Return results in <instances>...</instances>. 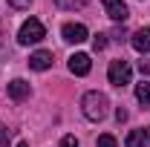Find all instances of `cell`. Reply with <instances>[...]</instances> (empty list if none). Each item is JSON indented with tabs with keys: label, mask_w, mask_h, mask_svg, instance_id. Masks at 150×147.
Here are the masks:
<instances>
[{
	"label": "cell",
	"mask_w": 150,
	"mask_h": 147,
	"mask_svg": "<svg viewBox=\"0 0 150 147\" xmlns=\"http://www.w3.org/2000/svg\"><path fill=\"white\" fill-rule=\"evenodd\" d=\"M81 107H84V115L90 118V121H101L104 115H107V107H110V101H107V95L104 92H87L84 95V101H81Z\"/></svg>",
	"instance_id": "obj_1"
},
{
	"label": "cell",
	"mask_w": 150,
	"mask_h": 147,
	"mask_svg": "<svg viewBox=\"0 0 150 147\" xmlns=\"http://www.w3.org/2000/svg\"><path fill=\"white\" fill-rule=\"evenodd\" d=\"M46 37V29H43V23L38 18H29L23 26H20V32H18V40L23 43V46H29V43H40Z\"/></svg>",
	"instance_id": "obj_2"
},
{
	"label": "cell",
	"mask_w": 150,
	"mask_h": 147,
	"mask_svg": "<svg viewBox=\"0 0 150 147\" xmlns=\"http://www.w3.org/2000/svg\"><path fill=\"white\" fill-rule=\"evenodd\" d=\"M107 78H110V84L112 87H127L130 84V78H133V69H130V64L127 61H112L110 64V69H107Z\"/></svg>",
	"instance_id": "obj_3"
},
{
	"label": "cell",
	"mask_w": 150,
	"mask_h": 147,
	"mask_svg": "<svg viewBox=\"0 0 150 147\" xmlns=\"http://www.w3.org/2000/svg\"><path fill=\"white\" fill-rule=\"evenodd\" d=\"M61 35H64L67 43H84V40L90 37V32H87L84 23H67V26L61 29Z\"/></svg>",
	"instance_id": "obj_4"
},
{
	"label": "cell",
	"mask_w": 150,
	"mask_h": 147,
	"mask_svg": "<svg viewBox=\"0 0 150 147\" xmlns=\"http://www.w3.org/2000/svg\"><path fill=\"white\" fill-rule=\"evenodd\" d=\"M90 69H93V61H90L87 52H75V55L69 58V72H75V75H90Z\"/></svg>",
	"instance_id": "obj_5"
},
{
	"label": "cell",
	"mask_w": 150,
	"mask_h": 147,
	"mask_svg": "<svg viewBox=\"0 0 150 147\" xmlns=\"http://www.w3.org/2000/svg\"><path fill=\"white\" fill-rule=\"evenodd\" d=\"M101 3H104V9H107V15H110L112 20H118V23L127 20L130 12H127V3H124V0H101Z\"/></svg>",
	"instance_id": "obj_6"
},
{
	"label": "cell",
	"mask_w": 150,
	"mask_h": 147,
	"mask_svg": "<svg viewBox=\"0 0 150 147\" xmlns=\"http://www.w3.org/2000/svg\"><path fill=\"white\" fill-rule=\"evenodd\" d=\"M52 66V52H46V49H38L29 55V69H38V72H43V69H49Z\"/></svg>",
	"instance_id": "obj_7"
},
{
	"label": "cell",
	"mask_w": 150,
	"mask_h": 147,
	"mask_svg": "<svg viewBox=\"0 0 150 147\" xmlns=\"http://www.w3.org/2000/svg\"><path fill=\"white\" fill-rule=\"evenodd\" d=\"M130 43H133V49H136V52L147 55V52H150V29H139V32H133Z\"/></svg>",
	"instance_id": "obj_8"
},
{
	"label": "cell",
	"mask_w": 150,
	"mask_h": 147,
	"mask_svg": "<svg viewBox=\"0 0 150 147\" xmlns=\"http://www.w3.org/2000/svg\"><path fill=\"white\" fill-rule=\"evenodd\" d=\"M9 95H12L15 101H23V98H29V84H26L23 78H15V81L9 84Z\"/></svg>",
	"instance_id": "obj_9"
},
{
	"label": "cell",
	"mask_w": 150,
	"mask_h": 147,
	"mask_svg": "<svg viewBox=\"0 0 150 147\" xmlns=\"http://www.w3.org/2000/svg\"><path fill=\"white\" fill-rule=\"evenodd\" d=\"M124 144H127V147H144V144H147V136H144V130H130Z\"/></svg>",
	"instance_id": "obj_10"
},
{
	"label": "cell",
	"mask_w": 150,
	"mask_h": 147,
	"mask_svg": "<svg viewBox=\"0 0 150 147\" xmlns=\"http://www.w3.org/2000/svg\"><path fill=\"white\" fill-rule=\"evenodd\" d=\"M136 98H139L142 104H150V84H147V81L136 84Z\"/></svg>",
	"instance_id": "obj_11"
},
{
	"label": "cell",
	"mask_w": 150,
	"mask_h": 147,
	"mask_svg": "<svg viewBox=\"0 0 150 147\" xmlns=\"http://www.w3.org/2000/svg\"><path fill=\"white\" fill-rule=\"evenodd\" d=\"M55 3L61 6V9H84L90 0H55Z\"/></svg>",
	"instance_id": "obj_12"
},
{
	"label": "cell",
	"mask_w": 150,
	"mask_h": 147,
	"mask_svg": "<svg viewBox=\"0 0 150 147\" xmlns=\"http://www.w3.org/2000/svg\"><path fill=\"white\" fill-rule=\"evenodd\" d=\"M98 147H118V141L112 139L110 133H104V136H98Z\"/></svg>",
	"instance_id": "obj_13"
},
{
	"label": "cell",
	"mask_w": 150,
	"mask_h": 147,
	"mask_svg": "<svg viewBox=\"0 0 150 147\" xmlns=\"http://www.w3.org/2000/svg\"><path fill=\"white\" fill-rule=\"evenodd\" d=\"M104 46H107V35H95L93 37V49H95V52H101Z\"/></svg>",
	"instance_id": "obj_14"
},
{
	"label": "cell",
	"mask_w": 150,
	"mask_h": 147,
	"mask_svg": "<svg viewBox=\"0 0 150 147\" xmlns=\"http://www.w3.org/2000/svg\"><path fill=\"white\" fill-rule=\"evenodd\" d=\"M9 141H12V130H6L3 124H0V147H6Z\"/></svg>",
	"instance_id": "obj_15"
},
{
	"label": "cell",
	"mask_w": 150,
	"mask_h": 147,
	"mask_svg": "<svg viewBox=\"0 0 150 147\" xmlns=\"http://www.w3.org/2000/svg\"><path fill=\"white\" fill-rule=\"evenodd\" d=\"M61 147H78L75 136H64V139H61Z\"/></svg>",
	"instance_id": "obj_16"
},
{
	"label": "cell",
	"mask_w": 150,
	"mask_h": 147,
	"mask_svg": "<svg viewBox=\"0 0 150 147\" xmlns=\"http://www.w3.org/2000/svg\"><path fill=\"white\" fill-rule=\"evenodd\" d=\"M9 3H12L15 9H29V3H32V0H9Z\"/></svg>",
	"instance_id": "obj_17"
},
{
	"label": "cell",
	"mask_w": 150,
	"mask_h": 147,
	"mask_svg": "<svg viewBox=\"0 0 150 147\" xmlns=\"http://www.w3.org/2000/svg\"><path fill=\"white\" fill-rule=\"evenodd\" d=\"M115 118H118V121H124V118H127V110H121V107H118V110H115Z\"/></svg>",
	"instance_id": "obj_18"
},
{
	"label": "cell",
	"mask_w": 150,
	"mask_h": 147,
	"mask_svg": "<svg viewBox=\"0 0 150 147\" xmlns=\"http://www.w3.org/2000/svg\"><path fill=\"white\" fill-rule=\"evenodd\" d=\"M144 136H147V141H150V127H147V130H144Z\"/></svg>",
	"instance_id": "obj_19"
},
{
	"label": "cell",
	"mask_w": 150,
	"mask_h": 147,
	"mask_svg": "<svg viewBox=\"0 0 150 147\" xmlns=\"http://www.w3.org/2000/svg\"><path fill=\"white\" fill-rule=\"evenodd\" d=\"M18 147H29V144H26V141H20V144H18Z\"/></svg>",
	"instance_id": "obj_20"
}]
</instances>
